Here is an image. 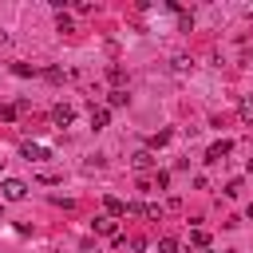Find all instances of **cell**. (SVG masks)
I'll list each match as a JSON object with an SVG mask.
<instances>
[{
    "mask_svg": "<svg viewBox=\"0 0 253 253\" xmlns=\"http://www.w3.org/2000/svg\"><path fill=\"white\" fill-rule=\"evenodd\" d=\"M95 233H103V237H119L115 217H95Z\"/></svg>",
    "mask_w": 253,
    "mask_h": 253,
    "instance_id": "8992f818",
    "label": "cell"
},
{
    "mask_svg": "<svg viewBox=\"0 0 253 253\" xmlns=\"http://www.w3.org/2000/svg\"><path fill=\"white\" fill-rule=\"evenodd\" d=\"M245 170H249V174H253V158H249V166H245Z\"/></svg>",
    "mask_w": 253,
    "mask_h": 253,
    "instance_id": "d4e9b609",
    "label": "cell"
},
{
    "mask_svg": "<svg viewBox=\"0 0 253 253\" xmlns=\"http://www.w3.org/2000/svg\"><path fill=\"white\" fill-rule=\"evenodd\" d=\"M150 166H154V154L150 150H138L134 154V170H150Z\"/></svg>",
    "mask_w": 253,
    "mask_h": 253,
    "instance_id": "52a82bcc",
    "label": "cell"
},
{
    "mask_svg": "<svg viewBox=\"0 0 253 253\" xmlns=\"http://www.w3.org/2000/svg\"><path fill=\"white\" fill-rule=\"evenodd\" d=\"M178 24H182V28H186V32H190V28H194V16H190V12H182V8H178Z\"/></svg>",
    "mask_w": 253,
    "mask_h": 253,
    "instance_id": "2e32d148",
    "label": "cell"
},
{
    "mask_svg": "<svg viewBox=\"0 0 253 253\" xmlns=\"http://www.w3.org/2000/svg\"><path fill=\"white\" fill-rule=\"evenodd\" d=\"M142 213H146L150 221H158V217H162V210H158V206H142Z\"/></svg>",
    "mask_w": 253,
    "mask_h": 253,
    "instance_id": "44dd1931",
    "label": "cell"
},
{
    "mask_svg": "<svg viewBox=\"0 0 253 253\" xmlns=\"http://www.w3.org/2000/svg\"><path fill=\"white\" fill-rule=\"evenodd\" d=\"M71 28H75V24H71V16H67V12H59V16H55V32H71Z\"/></svg>",
    "mask_w": 253,
    "mask_h": 253,
    "instance_id": "9c48e42d",
    "label": "cell"
},
{
    "mask_svg": "<svg viewBox=\"0 0 253 253\" xmlns=\"http://www.w3.org/2000/svg\"><path fill=\"white\" fill-rule=\"evenodd\" d=\"M241 194V178H233V182H225V198H237Z\"/></svg>",
    "mask_w": 253,
    "mask_h": 253,
    "instance_id": "5bb4252c",
    "label": "cell"
},
{
    "mask_svg": "<svg viewBox=\"0 0 253 253\" xmlns=\"http://www.w3.org/2000/svg\"><path fill=\"white\" fill-rule=\"evenodd\" d=\"M229 150H233V142H229V138H221V142H213V146L206 150V162H221Z\"/></svg>",
    "mask_w": 253,
    "mask_h": 253,
    "instance_id": "3957f363",
    "label": "cell"
},
{
    "mask_svg": "<svg viewBox=\"0 0 253 253\" xmlns=\"http://www.w3.org/2000/svg\"><path fill=\"white\" fill-rule=\"evenodd\" d=\"M24 158H47V150L36 146V142H28V146H24Z\"/></svg>",
    "mask_w": 253,
    "mask_h": 253,
    "instance_id": "30bf717a",
    "label": "cell"
},
{
    "mask_svg": "<svg viewBox=\"0 0 253 253\" xmlns=\"http://www.w3.org/2000/svg\"><path fill=\"white\" fill-rule=\"evenodd\" d=\"M0 194H4L8 202H20V198L28 194V186H24L20 178H4V186H0Z\"/></svg>",
    "mask_w": 253,
    "mask_h": 253,
    "instance_id": "6da1fadb",
    "label": "cell"
},
{
    "mask_svg": "<svg viewBox=\"0 0 253 253\" xmlns=\"http://www.w3.org/2000/svg\"><path fill=\"white\" fill-rule=\"evenodd\" d=\"M245 63H249V67H253V51H249V55H245Z\"/></svg>",
    "mask_w": 253,
    "mask_h": 253,
    "instance_id": "603a6c76",
    "label": "cell"
},
{
    "mask_svg": "<svg viewBox=\"0 0 253 253\" xmlns=\"http://www.w3.org/2000/svg\"><path fill=\"white\" fill-rule=\"evenodd\" d=\"M245 213H249V217H253V202H249V210H245Z\"/></svg>",
    "mask_w": 253,
    "mask_h": 253,
    "instance_id": "cb8c5ba5",
    "label": "cell"
},
{
    "mask_svg": "<svg viewBox=\"0 0 253 253\" xmlns=\"http://www.w3.org/2000/svg\"><path fill=\"white\" fill-rule=\"evenodd\" d=\"M158 253H178V241H174V237H162V241H158Z\"/></svg>",
    "mask_w": 253,
    "mask_h": 253,
    "instance_id": "4fadbf2b",
    "label": "cell"
},
{
    "mask_svg": "<svg viewBox=\"0 0 253 253\" xmlns=\"http://www.w3.org/2000/svg\"><path fill=\"white\" fill-rule=\"evenodd\" d=\"M107 103H111V107H123V103H126V91H123V87H115V91H111V99H107Z\"/></svg>",
    "mask_w": 253,
    "mask_h": 253,
    "instance_id": "7c38bea8",
    "label": "cell"
},
{
    "mask_svg": "<svg viewBox=\"0 0 253 253\" xmlns=\"http://www.w3.org/2000/svg\"><path fill=\"white\" fill-rule=\"evenodd\" d=\"M206 253H210V249H206Z\"/></svg>",
    "mask_w": 253,
    "mask_h": 253,
    "instance_id": "484cf974",
    "label": "cell"
},
{
    "mask_svg": "<svg viewBox=\"0 0 253 253\" xmlns=\"http://www.w3.org/2000/svg\"><path fill=\"white\" fill-rule=\"evenodd\" d=\"M12 71L16 75H36V67H28V63H12Z\"/></svg>",
    "mask_w": 253,
    "mask_h": 253,
    "instance_id": "d6986e66",
    "label": "cell"
},
{
    "mask_svg": "<svg viewBox=\"0 0 253 253\" xmlns=\"http://www.w3.org/2000/svg\"><path fill=\"white\" fill-rule=\"evenodd\" d=\"M241 119L253 123V99H241Z\"/></svg>",
    "mask_w": 253,
    "mask_h": 253,
    "instance_id": "9a60e30c",
    "label": "cell"
},
{
    "mask_svg": "<svg viewBox=\"0 0 253 253\" xmlns=\"http://www.w3.org/2000/svg\"><path fill=\"white\" fill-rule=\"evenodd\" d=\"M174 71H190V59L186 55H174Z\"/></svg>",
    "mask_w": 253,
    "mask_h": 253,
    "instance_id": "ac0fdd59",
    "label": "cell"
},
{
    "mask_svg": "<svg viewBox=\"0 0 253 253\" xmlns=\"http://www.w3.org/2000/svg\"><path fill=\"white\" fill-rule=\"evenodd\" d=\"M51 119H55V126H71V123H75V107H67V103H59V107L51 111Z\"/></svg>",
    "mask_w": 253,
    "mask_h": 253,
    "instance_id": "7a4b0ae2",
    "label": "cell"
},
{
    "mask_svg": "<svg viewBox=\"0 0 253 253\" xmlns=\"http://www.w3.org/2000/svg\"><path fill=\"white\" fill-rule=\"evenodd\" d=\"M154 186H158V190H166V186H170V174H166V170H158V174H154Z\"/></svg>",
    "mask_w": 253,
    "mask_h": 253,
    "instance_id": "e0dca14e",
    "label": "cell"
},
{
    "mask_svg": "<svg viewBox=\"0 0 253 253\" xmlns=\"http://www.w3.org/2000/svg\"><path fill=\"white\" fill-rule=\"evenodd\" d=\"M166 142H170V130H158V134H150V146H146V150L154 154V150H158V146H166Z\"/></svg>",
    "mask_w": 253,
    "mask_h": 253,
    "instance_id": "ba28073f",
    "label": "cell"
},
{
    "mask_svg": "<svg viewBox=\"0 0 253 253\" xmlns=\"http://www.w3.org/2000/svg\"><path fill=\"white\" fill-rule=\"evenodd\" d=\"M103 210H107V217H123V213H126V202L107 194V198H103Z\"/></svg>",
    "mask_w": 253,
    "mask_h": 253,
    "instance_id": "277c9868",
    "label": "cell"
},
{
    "mask_svg": "<svg viewBox=\"0 0 253 253\" xmlns=\"http://www.w3.org/2000/svg\"><path fill=\"white\" fill-rule=\"evenodd\" d=\"M43 79H51V83H59V79H63V71H59V67H47V71H43Z\"/></svg>",
    "mask_w": 253,
    "mask_h": 253,
    "instance_id": "ffe728a7",
    "label": "cell"
},
{
    "mask_svg": "<svg viewBox=\"0 0 253 253\" xmlns=\"http://www.w3.org/2000/svg\"><path fill=\"white\" fill-rule=\"evenodd\" d=\"M107 123H111V107H91V126L103 130Z\"/></svg>",
    "mask_w": 253,
    "mask_h": 253,
    "instance_id": "5b68a950",
    "label": "cell"
},
{
    "mask_svg": "<svg viewBox=\"0 0 253 253\" xmlns=\"http://www.w3.org/2000/svg\"><path fill=\"white\" fill-rule=\"evenodd\" d=\"M190 241H194L198 249H206V245H210V233H206V229H194V233H190Z\"/></svg>",
    "mask_w": 253,
    "mask_h": 253,
    "instance_id": "8fae6325",
    "label": "cell"
},
{
    "mask_svg": "<svg viewBox=\"0 0 253 253\" xmlns=\"http://www.w3.org/2000/svg\"><path fill=\"white\" fill-rule=\"evenodd\" d=\"M16 115H20V111H16V107H0V119H4V123H12V119H16Z\"/></svg>",
    "mask_w": 253,
    "mask_h": 253,
    "instance_id": "7402d4cb",
    "label": "cell"
}]
</instances>
